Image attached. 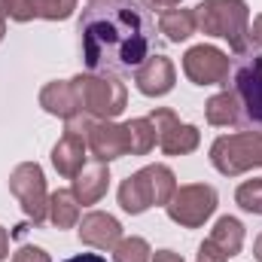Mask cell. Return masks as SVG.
Instances as JSON below:
<instances>
[{"instance_id": "30", "label": "cell", "mask_w": 262, "mask_h": 262, "mask_svg": "<svg viewBox=\"0 0 262 262\" xmlns=\"http://www.w3.org/2000/svg\"><path fill=\"white\" fill-rule=\"evenodd\" d=\"M6 256H9V232L0 226V262L6 259Z\"/></svg>"}, {"instance_id": "32", "label": "cell", "mask_w": 262, "mask_h": 262, "mask_svg": "<svg viewBox=\"0 0 262 262\" xmlns=\"http://www.w3.org/2000/svg\"><path fill=\"white\" fill-rule=\"evenodd\" d=\"M6 34V0H0V40Z\"/></svg>"}, {"instance_id": "33", "label": "cell", "mask_w": 262, "mask_h": 262, "mask_svg": "<svg viewBox=\"0 0 262 262\" xmlns=\"http://www.w3.org/2000/svg\"><path fill=\"white\" fill-rule=\"evenodd\" d=\"M253 256H256V259L262 262V235L256 238V244H253Z\"/></svg>"}, {"instance_id": "19", "label": "cell", "mask_w": 262, "mask_h": 262, "mask_svg": "<svg viewBox=\"0 0 262 262\" xmlns=\"http://www.w3.org/2000/svg\"><path fill=\"white\" fill-rule=\"evenodd\" d=\"M195 9H168V12H162V18H159V31L171 40V43H183V40H189L192 34H195Z\"/></svg>"}, {"instance_id": "2", "label": "cell", "mask_w": 262, "mask_h": 262, "mask_svg": "<svg viewBox=\"0 0 262 262\" xmlns=\"http://www.w3.org/2000/svg\"><path fill=\"white\" fill-rule=\"evenodd\" d=\"M195 25L207 37L229 40L235 55H244L250 43V9L244 0H204L195 6Z\"/></svg>"}, {"instance_id": "27", "label": "cell", "mask_w": 262, "mask_h": 262, "mask_svg": "<svg viewBox=\"0 0 262 262\" xmlns=\"http://www.w3.org/2000/svg\"><path fill=\"white\" fill-rule=\"evenodd\" d=\"M146 9H152V12H168V9H177L183 0H140Z\"/></svg>"}, {"instance_id": "15", "label": "cell", "mask_w": 262, "mask_h": 262, "mask_svg": "<svg viewBox=\"0 0 262 262\" xmlns=\"http://www.w3.org/2000/svg\"><path fill=\"white\" fill-rule=\"evenodd\" d=\"M110 186V171L107 162H85L82 171L73 177V195L79 198V204H98L101 198L107 195Z\"/></svg>"}, {"instance_id": "21", "label": "cell", "mask_w": 262, "mask_h": 262, "mask_svg": "<svg viewBox=\"0 0 262 262\" xmlns=\"http://www.w3.org/2000/svg\"><path fill=\"white\" fill-rule=\"evenodd\" d=\"M49 220L55 229H73L79 223V198L73 189H58L49 195Z\"/></svg>"}, {"instance_id": "23", "label": "cell", "mask_w": 262, "mask_h": 262, "mask_svg": "<svg viewBox=\"0 0 262 262\" xmlns=\"http://www.w3.org/2000/svg\"><path fill=\"white\" fill-rule=\"evenodd\" d=\"M113 259L116 262H149V244L137 235L122 238L116 247H113Z\"/></svg>"}, {"instance_id": "22", "label": "cell", "mask_w": 262, "mask_h": 262, "mask_svg": "<svg viewBox=\"0 0 262 262\" xmlns=\"http://www.w3.org/2000/svg\"><path fill=\"white\" fill-rule=\"evenodd\" d=\"M125 131H128L131 156H146L156 146V128H152L149 119H131V122H125Z\"/></svg>"}, {"instance_id": "12", "label": "cell", "mask_w": 262, "mask_h": 262, "mask_svg": "<svg viewBox=\"0 0 262 262\" xmlns=\"http://www.w3.org/2000/svg\"><path fill=\"white\" fill-rule=\"evenodd\" d=\"M76 232H79V241L95 247V250H113L119 241H122V226L116 216L110 213H101V210H92L85 213L79 223H76Z\"/></svg>"}, {"instance_id": "13", "label": "cell", "mask_w": 262, "mask_h": 262, "mask_svg": "<svg viewBox=\"0 0 262 262\" xmlns=\"http://www.w3.org/2000/svg\"><path fill=\"white\" fill-rule=\"evenodd\" d=\"M174 79H177V70L171 64V58H165V55H149L143 64L134 70V82H137V89L146 98L168 95L174 89Z\"/></svg>"}, {"instance_id": "5", "label": "cell", "mask_w": 262, "mask_h": 262, "mask_svg": "<svg viewBox=\"0 0 262 262\" xmlns=\"http://www.w3.org/2000/svg\"><path fill=\"white\" fill-rule=\"evenodd\" d=\"M232 92L241 104V125L262 131V49L250 46L232 67Z\"/></svg>"}, {"instance_id": "3", "label": "cell", "mask_w": 262, "mask_h": 262, "mask_svg": "<svg viewBox=\"0 0 262 262\" xmlns=\"http://www.w3.org/2000/svg\"><path fill=\"white\" fill-rule=\"evenodd\" d=\"M177 192L174 171L168 165H146L119 186V204L128 213H143L146 207L168 204L171 195Z\"/></svg>"}, {"instance_id": "31", "label": "cell", "mask_w": 262, "mask_h": 262, "mask_svg": "<svg viewBox=\"0 0 262 262\" xmlns=\"http://www.w3.org/2000/svg\"><path fill=\"white\" fill-rule=\"evenodd\" d=\"M64 262H107L101 253H79V256H73V259H64Z\"/></svg>"}, {"instance_id": "26", "label": "cell", "mask_w": 262, "mask_h": 262, "mask_svg": "<svg viewBox=\"0 0 262 262\" xmlns=\"http://www.w3.org/2000/svg\"><path fill=\"white\" fill-rule=\"evenodd\" d=\"M198 262H229V256H226V253L210 241V238H207V241L198 247Z\"/></svg>"}, {"instance_id": "7", "label": "cell", "mask_w": 262, "mask_h": 262, "mask_svg": "<svg viewBox=\"0 0 262 262\" xmlns=\"http://www.w3.org/2000/svg\"><path fill=\"white\" fill-rule=\"evenodd\" d=\"M9 192L18 198L21 210L34 226H43L49 220V192H46V177L37 162H25L9 174Z\"/></svg>"}, {"instance_id": "16", "label": "cell", "mask_w": 262, "mask_h": 262, "mask_svg": "<svg viewBox=\"0 0 262 262\" xmlns=\"http://www.w3.org/2000/svg\"><path fill=\"white\" fill-rule=\"evenodd\" d=\"M40 107L46 113H52V116H61V119H70V116L82 113L79 98H76V89H73V79H55V82L43 85Z\"/></svg>"}, {"instance_id": "24", "label": "cell", "mask_w": 262, "mask_h": 262, "mask_svg": "<svg viewBox=\"0 0 262 262\" xmlns=\"http://www.w3.org/2000/svg\"><path fill=\"white\" fill-rule=\"evenodd\" d=\"M235 201L247 210V213H262V180H247V183H241L238 186V192H235Z\"/></svg>"}, {"instance_id": "25", "label": "cell", "mask_w": 262, "mask_h": 262, "mask_svg": "<svg viewBox=\"0 0 262 262\" xmlns=\"http://www.w3.org/2000/svg\"><path fill=\"white\" fill-rule=\"evenodd\" d=\"M12 262H52V259H49V253H46L43 247L25 244V247H18V250L12 253Z\"/></svg>"}, {"instance_id": "20", "label": "cell", "mask_w": 262, "mask_h": 262, "mask_svg": "<svg viewBox=\"0 0 262 262\" xmlns=\"http://www.w3.org/2000/svg\"><path fill=\"white\" fill-rule=\"evenodd\" d=\"M210 241H213L229 259L238 256L241 247H244V226H241V220H235V216H220L216 226H213V232H210Z\"/></svg>"}, {"instance_id": "4", "label": "cell", "mask_w": 262, "mask_h": 262, "mask_svg": "<svg viewBox=\"0 0 262 262\" xmlns=\"http://www.w3.org/2000/svg\"><path fill=\"white\" fill-rule=\"evenodd\" d=\"M73 89L82 113L95 119H116L128 101V92L116 73H85V76L79 73L73 76Z\"/></svg>"}, {"instance_id": "11", "label": "cell", "mask_w": 262, "mask_h": 262, "mask_svg": "<svg viewBox=\"0 0 262 262\" xmlns=\"http://www.w3.org/2000/svg\"><path fill=\"white\" fill-rule=\"evenodd\" d=\"M85 146L98 162H113L119 156H128V131L113 119H98L85 134Z\"/></svg>"}, {"instance_id": "9", "label": "cell", "mask_w": 262, "mask_h": 262, "mask_svg": "<svg viewBox=\"0 0 262 262\" xmlns=\"http://www.w3.org/2000/svg\"><path fill=\"white\" fill-rule=\"evenodd\" d=\"M149 122H152V128H156V143H159L162 152H168V156H186V152L198 149V143H201L198 128L180 122L174 110L159 107V110L149 113Z\"/></svg>"}, {"instance_id": "17", "label": "cell", "mask_w": 262, "mask_h": 262, "mask_svg": "<svg viewBox=\"0 0 262 262\" xmlns=\"http://www.w3.org/2000/svg\"><path fill=\"white\" fill-rule=\"evenodd\" d=\"M52 165L61 177H76L85 165V137L82 134H73V131H64V137L52 146Z\"/></svg>"}, {"instance_id": "8", "label": "cell", "mask_w": 262, "mask_h": 262, "mask_svg": "<svg viewBox=\"0 0 262 262\" xmlns=\"http://www.w3.org/2000/svg\"><path fill=\"white\" fill-rule=\"evenodd\" d=\"M168 216L183 226V229H198L204 226L213 210H216V189L204 186V183H189V186H177V192L165 204Z\"/></svg>"}, {"instance_id": "28", "label": "cell", "mask_w": 262, "mask_h": 262, "mask_svg": "<svg viewBox=\"0 0 262 262\" xmlns=\"http://www.w3.org/2000/svg\"><path fill=\"white\" fill-rule=\"evenodd\" d=\"M250 43H253L256 49H262V12L253 18V25H250Z\"/></svg>"}, {"instance_id": "1", "label": "cell", "mask_w": 262, "mask_h": 262, "mask_svg": "<svg viewBox=\"0 0 262 262\" xmlns=\"http://www.w3.org/2000/svg\"><path fill=\"white\" fill-rule=\"evenodd\" d=\"M82 61L92 73H131L152 55L156 31L128 0L89 3L79 15Z\"/></svg>"}, {"instance_id": "18", "label": "cell", "mask_w": 262, "mask_h": 262, "mask_svg": "<svg viewBox=\"0 0 262 262\" xmlns=\"http://www.w3.org/2000/svg\"><path fill=\"white\" fill-rule=\"evenodd\" d=\"M204 116H207V122H210V125H220V128L241 125V104H238L235 92H232V89H226V92L213 95V98L207 101V107H204Z\"/></svg>"}, {"instance_id": "6", "label": "cell", "mask_w": 262, "mask_h": 262, "mask_svg": "<svg viewBox=\"0 0 262 262\" xmlns=\"http://www.w3.org/2000/svg\"><path fill=\"white\" fill-rule=\"evenodd\" d=\"M210 165L226 177L262 168V131H238L216 137L210 146Z\"/></svg>"}, {"instance_id": "10", "label": "cell", "mask_w": 262, "mask_h": 262, "mask_svg": "<svg viewBox=\"0 0 262 262\" xmlns=\"http://www.w3.org/2000/svg\"><path fill=\"white\" fill-rule=\"evenodd\" d=\"M229 70H232L229 55L216 46L201 43L183 55V73L195 85H229Z\"/></svg>"}, {"instance_id": "14", "label": "cell", "mask_w": 262, "mask_h": 262, "mask_svg": "<svg viewBox=\"0 0 262 262\" xmlns=\"http://www.w3.org/2000/svg\"><path fill=\"white\" fill-rule=\"evenodd\" d=\"M76 0H6V15L15 21H31V18H49V21H64L73 15Z\"/></svg>"}, {"instance_id": "29", "label": "cell", "mask_w": 262, "mask_h": 262, "mask_svg": "<svg viewBox=\"0 0 262 262\" xmlns=\"http://www.w3.org/2000/svg\"><path fill=\"white\" fill-rule=\"evenodd\" d=\"M152 262H183V256L174 253V250H159V253L152 256Z\"/></svg>"}]
</instances>
